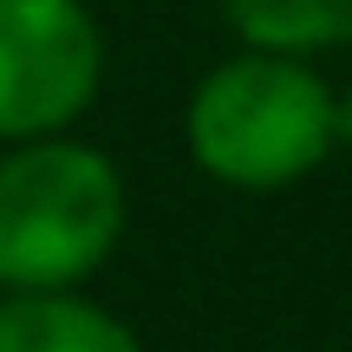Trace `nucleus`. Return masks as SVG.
Segmentation results:
<instances>
[{"instance_id":"423d86ee","label":"nucleus","mask_w":352,"mask_h":352,"mask_svg":"<svg viewBox=\"0 0 352 352\" xmlns=\"http://www.w3.org/2000/svg\"><path fill=\"white\" fill-rule=\"evenodd\" d=\"M333 151H352V91H333Z\"/></svg>"},{"instance_id":"f03ea898","label":"nucleus","mask_w":352,"mask_h":352,"mask_svg":"<svg viewBox=\"0 0 352 352\" xmlns=\"http://www.w3.org/2000/svg\"><path fill=\"white\" fill-rule=\"evenodd\" d=\"M131 222L124 170L98 144L52 138L0 144V294L91 287Z\"/></svg>"},{"instance_id":"f257e3e1","label":"nucleus","mask_w":352,"mask_h":352,"mask_svg":"<svg viewBox=\"0 0 352 352\" xmlns=\"http://www.w3.org/2000/svg\"><path fill=\"white\" fill-rule=\"evenodd\" d=\"M183 151L209 183L280 196L333 157V85L314 59L241 46L196 78L183 104Z\"/></svg>"},{"instance_id":"0eeeda50","label":"nucleus","mask_w":352,"mask_h":352,"mask_svg":"<svg viewBox=\"0 0 352 352\" xmlns=\"http://www.w3.org/2000/svg\"><path fill=\"white\" fill-rule=\"evenodd\" d=\"M346 46H352V39H346Z\"/></svg>"},{"instance_id":"7ed1b4c3","label":"nucleus","mask_w":352,"mask_h":352,"mask_svg":"<svg viewBox=\"0 0 352 352\" xmlns=\"http://www.w3.org/2000/svg\"><path fill=\"white\" fill-rule=\"evenodd\" d=\"M104 85V26L85 0H0V144L78 131Z\"/></svg>"},{"instance_id":"39448f33","label":"nucleus","mask_w":352,"mask_h":352,"mask_svg":"<svg viewBox=\"0 0 352 352\" xmlns=\"http://www.w3.org/2000/svg\"><path fill=\"white\" fill-rule=\"evenodd\" d=\"M215 7L241 46H261V52L320 59V52L352 39V0H215Z\"/></svg>"},{"instance_id":"20e7f679","label":"nucleus","mask_w":352,"mask_h":352,"mask_svg":"<svg viewBox=\"0 0 352 352\" xmlns=\"http://www.w3.org/2000/svg\"><path fill=\"white\" fill-rule=\"evenodd\" d=\"M0 352H144V340L85 287L0 294Z\"/></svg>"}]
</instances>
